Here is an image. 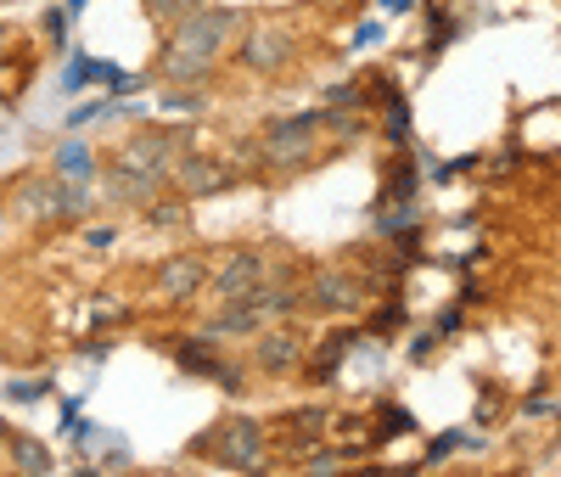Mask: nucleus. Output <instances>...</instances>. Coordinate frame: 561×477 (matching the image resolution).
<instances>
[{
  "label": "nucleus",
  "mask_w": 561,
  "mask_h": 477,
  "mask_svg": "<svg viewBox=\"0 0 561 477\" xmlns=\"http://www.w3.org/2000/svg\"><path fill=\"white\" fill-rule=\"evenodd\" d=\"M298 354H304V343L293 338V331H264V338L253 343V365H259L264 376L293 371V365H298Z\"/></svg>",
  "instance_id": "ddd939ff"
},
{
  "label": "nucleus",
  "mask_w": 561,
  "mask_h": 477,
  "mask_svg": "<svg viewBox=\"0 0 561 477\" xmlns=\"http://www.w3.org/2000/svg\"><path fill=\"white\" fill-rule=\"evenodd\" d=\"M203 95L197 90H163V113H197Z\"/></svg>",
  "instance_id": "b1692460"
},
{
  "label": "nucleus",
  "mask_w": 561,
  "mask_h": 477,
  "mask_svg": "<svg viewBox=\"0 0 561 477\" xmlns=\"http://www.w3.org/2000/svg\"><path fill=\"white\" fill-rule=\"evenodd\" d=\"M203 281H208V264H203L197 253H174V259L158 270V286H163V293H169L174 304H185Z\"/></svg>",
  "instance_id": "f8f14e48"
},
{
  "label": "nucleus",
  "mask_w": 561,
  "mask_h": 477,
  "mask_svg": "<svg viewBox=\"0 0 561 477\" xmlns=\"http://www.w3.org/2000/svg\"><path fill=\"white\" fill-rule=\"evenodd\" d=\"M45 394H51V382H45V376H39V382H28V376H23V382H7V399H12V405H34V399H45Z\"/></svg>",
  "instance_id": "5701e85b"
},
{
  "label": "nucleus",
  "mask_w": 561,
  "mask_h": 477,
  "mask_svg": "<svg viewBox=\"0 0 561 477\" xmlns=\"http://www.w3.org/2000/svg\"><path fill=\"white\" fill-rule=\"evenodd\" d=\"M242 12H230V7H197V12H185L174 23V39H169V52H185V57H203V63H219V52L230 45V34H237Z\"/></svg>",
  "instance_id": "f257e3e1"
},
{
  "label": "nucleus",
  "mask_w": 561,
  "mask_h": 477,
  "mask_svg": "<svg viewBox=\"0 0 561 477\" xmlns=\"http://www.w3.org/2000/svg\"><path fill=\"white\" fill-rule=\"evenodd\" d=\"M185 152V135L180 129H135L129 140H124V163H135V169H147V174H158V180H169V169H174V158Z\"/></svg>",
  "instance_id": "20e7f679"
},
{
  "label": "nucleus",
  "mask_w": 561,
  "mask_h": 477,
  "mask_svg": "<svg viewBox=\"0 0 561 477\" xmlns=\"http://www.w3.org/2000/svg\"><path fill=\"white\" fill-rule=\"evenodd\" d=\"M51 163H57V180H73V185H90V180H96V152H90V140H79V135L62 140Z\"/></svg>",
  "instance_id": "4468645a"
},
{
  "label": "nucleus",
  "mask_w": 561,
  "mask_h": 477,
  "mask_svg": "<svg viewBox=\"0 0 561 477\" xmlns=\"http://www.w3.org/2000/svg\"><path fill=\"white\" fill-rule=\"evenodd\" d=\"M197 455H214V466H230V472H259L264 466V433L253 416H225L214 427V439L197 444Z\"/></svg>",
  "instance_id": "f03ea898"
},
{
  "label": "nucleus",
  "mask_w": 561,
  "mask_h": 477,
  "mask_svg": "<svg viewBox=\"0 0 561 477\" xmlns=\"http://www.w3.org/2000/svg\"><path fill=\"white\" fill-rule=\"evenodd\" d=\"M314 135H320V113L280 118V124L264 129L259 158H264L270 169H304V163H314Z\"/></svg>",
  "instance_id": "7ed1b4c3"
},
{
  "label": "nucleus",
  "mask_w": 561,
  "mask_h": 477,
  "mask_svg": "<svg viewBox=\"0 0 561 477\" xmlns=\"http://www.w3.org/2000/svg\"><path fill=\"white\" fill-rule=\"evenodd\" d=\"M293 63V34L287 29H253L248 39H242V68H253V73H280Z\"/></svg>",
  "instance_id": "1a4fd4ad"
},
{
  "label": "nucleus",
  "mask_w": 561,
  "mask_h": 477,
  "mask_svg": "<svg viewBox=\"0 0 561 477\" xmlns=\"http://www.w3.org/2000/svg\"><path fill=\"white\" fill-rule=\"evenodd\" d=\"M84 214H90V185L57 180V225H79Z\"/></svg>",
  "instance_id": "a211bd4d"
},
{
  "label": "nucleus",
  "mask_w": 561,
  "mask_h": 477,
  "mask_svg": "<svg viewBox=\"0 0 561 477\" xmlns=\"http://www.w3.org/2000/svg\"><path fill=\"white\" fill-rule=\"evenodd\" d=\"M147 7H152L158 18H169V23H180L185 12H197V7H203V0H147Z\"/></svg>",
  "instance_id": "393cba45"
},
{
  "label": "nucleus",
  "mask_w": 561,
  "mask_h": 477,
  "mask_svg": "<svg viewBox=\"0 0 561 477\" xmlns=\"http://www.w3.org/2000/svg\"><path fill=\"white\" fill-rule=\"evenodd\" d=\"M107 113H113L107 102H90V107H73V113H68V129H79V124H96V118H107Z\"/></svg>",
  "instance_id": "c85d7f7f"
},
{
  "label": "nucleus",
  "mask_w": 561,
  "mask_h": 477,
  "mask_svg": "<svg viewBox=\"0 0 561 477\" xmlns=\"http://www.w3.org/2000/svg\"><path fill=\"white\" fill-rule=\"evenodd\" d=\"M343 349H348V338H325V349H320V365H314V371L325 376V371H332V365L343 360Z\"/></svg>",
  "instance_id": "c756f323"
},
{
  "label": "nucleus",
  "mask_w": 561,
  "mask_h": 477,
  "mask_svg": "<svg viewBox=\"0 0 561 477\" xmlns=\"http://www.w3.org/2000/svg\"><path fill=\"white\" fill-rule=\"evenodd\" d=\"M7 439H12V427H7V421H0V450H7Z\"/></svg>",
  "instance_id": "c9c22d12"
},
{
  "label": "nucleus",
  "mask_w": 561,
  "mask_h": 477,
  "mask_svg": "<svg viewBox=\"0 0 561 477\" xmlns=\"http://www.w3.org/2000/svg\"><path fill=\"white\" fill-rule=\"evenodd\" d=\"M377 34H382L377 23H359V34H354V45H377Z\"/></svg>",
  "instance_id": "72a5a7b5"
},
{
  "label": "nucleus",
  "mask_w": 561,
  "mask_h": 477,
  "mask_svg": "<svg viewBox=\"0 0 561 477\" xmlns=\"http://www.w3.org/2000/svg\"><path fill=\"white\" fill-rule=\"evenodd\" d=\"M253 298H259V309H264V320H280V315H293V309L304 304V293H293V286H270V281L259 286V293H253Z\"/></svg>",
  "instance_id": "6ab92c4d"
},
{
  "label": "nucleus",
  "mask_w": 561,
  "mask_h": 477,
  "mask_svg": "<svg viewBox=\"0 0 561 477\" xmlns=\"http://www.w3.org/2000/svg\"><path fill=\"white\" fill-rule=\"evenodd\" d=\"M264 281H270L264 253H230V259L214 270V293H219V298H248V293H259Z\"/></svg>",
  "instance_id": "0eeeda50"
},
{
  "label": "nucleus",
  "mask_w": 561,
  "mask_h": 477,
  "mask_svg": "<svg viewBox=\"0 0 561 477\" xmlns=\"http://www.w3.org/2000/svg\"><path fill=\"white\" fill-rule=\"evenodd\" d=\"M158 73H163V84H203V79L214 73V63H203V57H185V52H169Z\"/></svg>",
  "instance_id": "f3484780"
},
{
  "label": "nucleus",
  "mask_w": 561,
  "mask_h": 477,
  "mask_svg": "<svg viewBox=\"0 0 561 477\" xmlns=\"http://www.w3.org/2000/svg\"><path fill=\"white\" fill-rule=\"evenodd\" d=\"M169 174H174V185H180V197H214V191L230 185V169L214 163V158H203V152H180Z\"/></svg>",
  "instance_id": "423d86ee"
},
{
  "label": "nucleus",
  "mask_w": 561,
  "mask_h": 477,
  "mask_svg": "<svg viewBox=\"0 0 561 477\" xmlns=\"http://www.w3.org/2000/svg\"><path fill=\"white\" fill-rule=\"evenodd\" d=\"M147 219L152 225H185V197H163L158 191V197L147 203Z\"/></svg>",
  "instance_id": "412c9836"
},
{
  "label": "nucleus",
  "mask_w": 561,
  "mask_h": 477,
  "mask_svg": "<svg viewBox=\"0 0 561 477\" xmlns=\"http://www.w3.org/2000/svg\"><path fill=\"white\" fill-rule=\"evenodd\" d=\"M7 455H12V466H18V472H28V477H45V472L57 466V455L45 450L34 433H12V439H7Z\"/></svg>",
  "instance_id": "2eb2a0df"
},
{
  "label": "nucleus",
  "mask_w": 561,
  "mask_h": 477,
  "mask_svg": "<svg viewBox=\"0 0 561 477\" xmlns=\"http://www.w3.org/2000/svg\"><path fill=\"white\" fill-rule=\"evenodd\" d=\"M382 12H393V18H399V12H410V0H382Z\"/></svg>",
  "instance_id": "f704fd0d"
},
{
  "label": "nucleus",
  "mask_w": 561,
  "mask_h": 477,
  "mask_svg": "<svg viewBox=\"0 0 561 477\" xmlns=\"http://www.w3.org/2000/svg\"><path fill=\"white\" fill-rule=\"evenodd\" d=\"M523 416H534V421H545V416H556V394H550V388H539L534 399H523Z\"/></svg>",
  "instance_id": "bb28decb"
},
{
  "label": "nucleus",
  "mask_w": 561,
  "mask_h": 477,
  "mask_svg": "<svg viewBox=\"0 0 561 477\" xmlns=\"http://www.w3.org/2000/svg\"><path fill=\"white\" fill-rule=\"evenodd\" d=\"M320 124H332V129H337V135H348V140L365 129V118H359V113H320Z\"/></svg>",
  "instance_id": "a878e982"
},
{
  "label": "nucleus",
  "mask_w": 561,
  "mask_h": 477,
  "mask_svg": "<svg viewBox=\"0 0 561 477\" xmlns=\"http://www.w3.org/2000/svg\"><path fill=\"white\" fill-rule=\"evenodd\" d=\"M174 360H180V371L219 376V388H225V394H242V371H230V365L219 360L214 338H185V343H174Z\"/></svg>",
  "instance_id": "6e6552de"
},
{
  "label": "nucleus",
  "mask_w": 561,
  "mask_h": 477,
  "mask_svg": "<svg viewBox=\"0 0 561 477\" xmlns=\"http://www.w3.org/2000/svg\"><path fill=\"white\" fill-rule=\"evenodd\" d=\"M7 39H12V34H7V29H0V57H7Z\"/></svg>",
  "instance_id": "e433bc0d"
},
{
  "label": "nucleus",
  "mask_w": 561,
  "mask_h": 477,
  "mask_svg": "<svg viewBox=\"0 0 561 477\" xmlns=\"http://www.w3.org/2000/svg\"><path fill=\"white\" fill-rule=\"evenodd\" d=\"M18 203L28 219H57V174L51 180H23L18 185Z\"/></svg>",
  "instance_id": "dca6fc26"
},
{
  "label": "nucleus",
  "mask_w": 561,
  "mask_h": 477,
  "mask_svg": "<svg viewBox=\"0 0 561 477\" xmlns=\"http://www.w3.org/2000/svg\"><path fill=\"white\" fill-rule=\"evenodd\" d=\"M359 95H365L359 84H332V90H325V102H332V107H343V102H348V107H359Z\"/></svg>",
  "instance_id": "2f4dec72"
},
{
  "label": "nucleus",
  "mask_w": 561,
  "mask_h": 477,
  "mask_svg": "<svg viewBox=\"0 0 561 477\" xmlns=\"http://www.w3.org/2000/svg\"><path fill=\"white\" fill-rule=\"evenodd\" d=\"M348 455L343 450H304V466H314V472H332V466H343Z\"/></svg>",
  "instance_id": "cd10ccee"
},
{
  "label": "nucleus",
  "mask_w": 561,
  "mask_h": 477,
  "mask_svg": "<svg viewBox=\"0 0 561 477\" xmlns=\"http://www.w3.org/2000/svg\"><path fill=\"white\" fill-rule=\"evenodd\" d=\"M158 191H163V180H158V174L135 169V163H124V158L107 169V197H113L118 208H147V203L158 197Z\"/></svg>",
  "instance_id": "9d476101"
},
{
  "label": "nucleus",
  "mask_w": 561,
  "mask_h": 477,
  "mask_svg": "<svg viewBox=\"0 0 561 477\" xmlns=\"http://www.w3.org/2000/svg\"><path fill=\"white\" fill-rule=\"evenodd\" d=\"M388 135H393V140H410V113H404V102L388 107Z\"/></svg>",
  "instance_id": "7c9ffc66"
},
{
  "label": "nucleus",
  "mask_w": 561,
  "mask_h": 477,
  "mask_svg": "<svg viewBox=\"0 0 561 477\" xmlns=\"http://www.w3.org/2000/svg\"><path fill=\"white\" fill-rule=\"evenodd\" d=\"M96 79H107V84H113V79H118V68L90 63V57H73V68H68V79H62V84H68V90H84V84H96Z\"/></svg>",
  "instance_id": "aec40b11"
},
{
  "label": "nucleus",
  "mask_w": 561,
  "mask_h": 477,
  "mask_svg": "<svg viewBox=\"0 0 561 477\" xmlns=\"http://www.w3.org/2000/svg\"><path fill=\"white\" fill-rule=\"evenodd\" d=\"M68 7H84V0H68Z\"/></svg>",
  "instance_id": "4c0bfd02"
},
{
  "label": "nucleus",
  "mask_w": 561,
  "mask_h": 477,
  "mask_svg": "<svg viewBox=\"0 0 561 477\" xmlns=\"http://www.w3.org/2000/svg\"><path fill=\"white\" fill-rule=\"evenodd\" d=\"M309 304L325 309V315H348V309L365 304V281L348 275V270H314V281H309Z\"/></svg>",
  "instance_id": "39448f33"
},
{
  "label": "nucleus",
  "mask_w": 561,
  "mask_h": 477,
  "mask_svg": "<svg viewBox=\"0 0 561 477\" xmlns=\"http://www.w3.org/2000/svg\"><path fill=\"white\" fill-rule=\"evenodd\" d=\"M45 34L62 39V34H68V18H62V12H45Z\"/></svg>",
  "instance_id": "473e14b6"
},
{
  "label": "nucleus",
  "mask_w": 561,
  "mask_h": 477,
  "mask_svg": "<svg viewBox=\"0 0 561 477\" xmlns=\"http://www.w3.org/2000/svg\"><path fill=\"white\" fill-rule=\"evenodd\" d=\"M293 427H298V444H293V450L304 455V450H309V444L320 439V427H325V410H304V416H293Z\"/></svg>",
  "instance_id": "4be33fe9"
},
{
  "label": "nucleus",
  "mask_w": 561,
  "mask_h": 477,
  "mask_svg": "<svg viewBox=\"0 0 561 477\" xmlns=\"http://www.w3.org/2000/svg\"><path fill=\"white\" fill-rule=\"evenodd\" d=\"M259 326H264V309L259 298H225V309L208 320V338H259Z\"/></svg>",
  "instance_id": "9b49d317"
}]
</instances>
